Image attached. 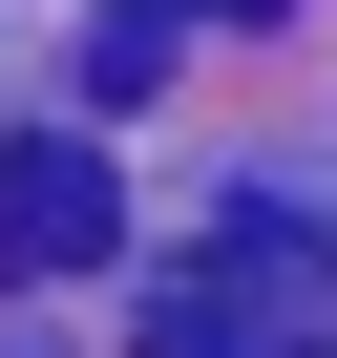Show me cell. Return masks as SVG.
I'll use <instances>...</instances> for the list:
<instances>
[{
	"instance_id": "cell-1",
	"label": "cell",
	"mask_w": 337,
	"mask_h": 358,
	"mask_svg": "<svg viewBox=\"0 0 337 358\" xmlns=\"http://www.w3.org/2000/svg\"><path fill=\"white\" fill-rule=\"evenodd\" d=\"M127 358H337V190H232L148 274Z\"/></svg>"
},
{
	"instance_id": "cell-2",
	"label": "cell",
	"mask_w": 337,
	"mask_h": 358,
	"mask_svg": "<svg viewBox=\"0 0 337 358\" xmlns=\"http://www.w3.org/2000/svg\"><path fill=\"white\" fill-rule=\"evenodd\" d=\"M127 253V169L85 127H22L0 148V295H43V274H106Z\"/></svg>"
},
{
	"instance_id": "cell-3",
	"label": "cell",
	"mask_w": 337,
	"mask_h": 358,
	"mask_svg": "<svg viewBox=\"0 0 337 358\" xmlns=\"http://www.w3.org/2000/svg\"><path fill=\"white\" fill-rule=\"evenodd\" d=\"M190 22H295V0H106V22H85V85H106V106H148Z\"/></svg>"
}]
</instances>
